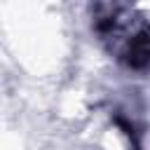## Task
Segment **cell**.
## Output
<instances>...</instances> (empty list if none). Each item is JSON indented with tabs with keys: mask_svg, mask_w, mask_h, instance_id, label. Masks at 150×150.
I'll return each mask as SVG.
<instances>
[{
	"mask_svg": "<svg viewBox=\"0 0 150 150\" xmlns=\"http://www.w3.org/2000/svg\"><path fill=\"white\" fill-rule=\"evenodd\" d=\"M122 61L129 68H145L150 66V28H138L131 33V38L124 40L122 47Z\"/></svg>",
	"mask_w": 150,
	"mask_h": 150,
	"instance_id": "obj_1",
	"label": "cell"
}]
</instances>
